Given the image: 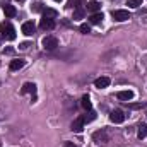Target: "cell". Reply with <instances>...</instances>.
Masks as SVG:
<instances>
[{
    "label": "cell",
    "mask_w": 147,
    "mask_h": 147,
    "mask_svg": "<svg viewBox=\"0 0 147 147\" xmlns=\"http://www.w3.org/2000/svg\"><path fill=\"white\" fill-rule=\"evenodd\" d=\"M39 28L43 31H51L55 28V19H48V17H43L41 22H39Z\"/></svg>",
    "instance_id": "obj_7"
},
{
    "label": "cell",
    "mask_w": 147,
    "mask_h": 147,
    "mask_svg": "<svg viewBox=\"0 0 147 147\" xmlns=\"http://www.w3.org/2000/svg\"><path fill=\"white\" fill-rule=\"evenodd\" d=\"M92 139H94L98 144H106V142L110 140V135H108V132H106L105 128H101V130H98V132L92 134Z\"/></svg>",
    "instance_id": "obj_3"
},
{
    "label": "cell",
    "mask_w": 147,
    "mask_h": 147,
    "mask_svg": "<svg viewBox=\"0 0 147 147\" xmlns=\"http://www.w3.org/2000/svg\"><path fill=\"white\" fill-rule=\"evenodd\" d=\"M123 120H125V115H123V111L121 110L111 111V115H110V121L111 123H123Z\"/></svg>",
    "instance_id": "obj_6"
},
{
    "label": "cell",
    "mask_w": 147,
    "mask_h": 147,
    "mask_svg": "<svg viewBox=\"0 0 147 147\" xmlns=\"http://www.w3.org/2000/svg\"><path fill=\"white\" fill-rule=\"evenodd\" d=\"M80 106H82L84 110H87V111L92 110V103H91V99H89V96H87V94L80 98Z\"/></svg>",
    "instance_id": "obj_14"
},
{
    "label": "cell",
    "mask_w": 147,
    "mask_h": 147,
    "mask_svg": "<svg viewBox=\"0 0 147 147\" xmlns=\"http://www.w3.org/2000/svg\"><path fill=\"white\" fill-rule=\"evenodd\" d=\"M103 19H105L103 12H94V14H91V17H89V22H91V24H99Z\"/></svg>",
    "instance_id": "obj_13"
},
{
    "label": "cell",
    "mask_w": 147,
    "mask_h": 147,
    "mask_svg": "<svg viewBox=\"0 0 147 147\" xmlns=\"http://www.w3.org/2000/svg\"><path fill=\"white\" fill-rule=\"evenodd\" d=\"M84 14H86L84 7H82V5H77V9L74 10V21H77V19H82V17H84Z\"/></svg>",
    "instance_id": "obj_17"
},
{
    "label": "cell",
    "mask_w": 147,
    "mask_h": 147,
    "mask_svg": "<svg viewBox=\"0 0 147 147\" xmlns=\"http://www.w3.org/2000/svg\"><path fill=\"white\" fill-rule=\"evenodd\" d=\"M0 34H2V38H5L9 41H14L16 39V29L10 22H2L0 24Z\"/></svg>",
    "instance_id": "obj_1"
},
{
    "label": "cell",
    "mask_w": 147,
    "mask_h": 147,
    "mask_svg": "<svg viewBox=\"0 0 147 147\" xmlns=\"http://www.w3.org/2000/svg\"><path fill=\"white\" fill-rule=\"evenodd\" d=\"M142 106H144L142 103H132V105H130V108H132V110H139V108H142Z\"/></svg>",
    "instance_id": "obj_24"
},
{
    "label": "cell",
    "mask_w": 147,
    "mask_h": 147,
    "mask_svg": "<svg viewBox=\"0 0 147 147\" xmlns=\"http://www.w3.org/2000/svg\"><path fill=\"white\" fill-rule=\"evenodd\" d=\"M82 130H84V120H82V116H80V118L74 120V123H72V132H75V134H80Z\"/></svg>",
    "instance_id": "obj_11"
},
{
    "label": "cell",
    "mask_w": 147,
    "mask_h": 147,
    "mask_svg": "<svg viewBox=\"0 0 147 147\" xmlns=\"http://www.w3.org/2000/svg\"><path fill=\"white\" fill-rule=\"evenodd\" d=\"M29 46H31V45H29V43L26 41V43H21V46H19V48H21V50H28Z\"/></svg>",
    "instance_id": "obj_25"
},
{
    "label": "cell",
    "mask_w": 147,
    "mask_h": 147,
    "mask_svg": "<svg viewBox=\"0 0 147 147\" xmlns=\"http://www.w3.org/2000/svg\"><path fill=\"white\" fill-rule=\"evenodd\" d=\"M137 137H139V139H146V137H147V125H146V123H140V125H139Z\"/></svg>",
    "instance_id": "obj_18"
},
{
    "label": "cell",
    "mask_w": 147,
    "mask_h": 147,
    "mask_svg": "<svg viewBox=\"0 0 147 147\" xmlns=\"http://www.w3.org/2000/svg\"><path fill=\"white\" fill-rule=\"evenodd\" d=\"M58 16V12L57 10H53V9H45L43 10V17H48V19H55Z\"/></svg>",
    "instance_id": "obj_19"
},
{
    "label": "cell",
    "mask_w": 147,
    "mask_h": 147,
    "mask_svg": "<svg viewBox=\"0 0 147 147\" xmlns=\"http://www.w3.org/2000/svg\"><path fill=\"white\" fill-rule=\"evenodd\" d=\"M17 2H24V0H17Z\"/></svg>",
    "instance_id": "obj_29"
},
{
    "label": "cell",
    "mask_w": 147,
    "mask_h": 147,
    "mask_svg": "<svg viewBox=\"0 0 147 147\" xmlns=\"http://www.w3.org/2000/svg\"><path fill=\"white\" fill-rule=\"evenodd\" d=\"M82 120H84V123H86V121L89 123V121H92V120H96V113H94V111L91 110L89 113H87V115H84V116H82Z\"/></svg>",
    "instance_id": "obj_20"
},
{
    "label": "cell",
    "mask_w": 147,
    "mask_h": 147,
    "mask_svg": "<svg viewBox=\"0 0 147 147\" xmlns=\"http://www.w3.org/2000/svg\"><path fill=\"white\" fill-rule=\"evenodd\" d=\"M31 10H33V12H43V10H45V9H43V3H41V2H34V3L31 5Z\"/></svg>",
    "instance_id": "obj_22"
},
{
    "label": "cell",
    "mask_w": 147,
    "mask_h": 147,
    "mask_svg": "<svg viewBox=\"0 0 147 147\" xmlns=\"http://www.w3.org/2000/svg\"><path fill=\"white\" fill-rule=\"evenodd\" d=\"M63 147H77V146H75L74 142H65V144H63Z\"/></svg>",
    "instance_id": "obj_26"
},
{
    "label": "cell",
    "mask_w": 147,
    "mask_h": 147,
    "mask_svg": "<svg viewBox=\"0 0 147 147\" xmlns=\"http://www.w3.org/2000/svg\"><path fill=\"white\" fill-rule=\"evenodd\" d=\"M127 5L132 7V9H139L142 5V0H127Z\"/></svg>",
    "instance_id": "obj_21"
},
{
    "label": "cell",
    "mask_w": 147,
    "mask_h": 147,
    "mask_svg": "<svg viewBox=\"0 0 147 147\" xmlns=\"http://www.w3.org/2000/svg\"><path fill=\"white\" fill-rule=\"evenodd\" d=\"M146 115H147V113H146Z\"/></svg>",
    "instance_id": "obj_31"
},
{
    "label": "cell",
    "mask_w": 147,
    "mask_h": 147,
    "mask_svg": "<svg viewBox=\"0 0 147 147\" xmlns=\"http://www.w3.org/2000/svg\"><path fill=\"white\" fill-rule=\"evenodd\" d=\"M116 98L121 99V101H130V99H134V91H130V89H127V91H118V92H116Z\"/></svg>",
    "instance_id": "obj_9"
},
{
    "label": "cell",
    "mask_w": 147,
    "mask_h": 147,
    "mask_svg": "<svg viewBox=\"0 0 147 147\" xmlns=\"http://www.w3.org/2000/svg\"><path fill=\"white\" fill-rule=\"evenodd\" d=\"M87 10H91L92 14H94V12H101V3H99L98 0H91V2L87 3Z\"/></svg>",
    "instance_id": "obj_12"
},
{
    "label": "cell",
    "mask_w": 147,
    "mask_h": 147,
    "mask_svg": "<svg viewBox=\"0 0 147 147\" xmlns=\"http://www.w3.org/2000/svg\"><path fill=\"white\" fill-rule=\"evenodd\" d=\"M21 92H22V94H33V99H36V84H33V82H26V84L22 86Z\"/></svg>",
    "instance_id": "obj_5"
},
{
    "label": "cell",
    "mask_w": 147,
    "mask_h": 147,
    "mask_svg": "<svg viewBox=\"0 0 147 147\" xmlns=\"http://www.w3.org/2000/svg\"><path fill=\"white\" fill-rule=\"evenodd\" d=\"M111 16H113V19H115L116 22H123V21H128V19H130V12H128V10H121V9L113 10Z\"/></svg>",
    "instance_id": "obj_2"
},
{
    "label": "cell",
    "mask_w": 147,
    "mask_h": 147,
    "mask_svg": "<svg viewBox=\"0 0 147 147\" xmlns=\"http://www.w3.org/2000/svg\"><path fill=\"white\" fill-rule=\"evenodd\" d=\"M43 48L45 50H55V48H58V39L55 36H45L43 38Z\"/></svg>",
    "instance_id": "obj_4"
},
{
    "label": "cell",
    "mask_w": 147,
    "mask_h": 147,
    "mask_svg": "<svg viewBox=\"0 0 147 147\" xmlns=\"http://www.w3.org/2000/svg\"><path fill=\"white\" fill-rule=\"evenodd\" d=\"M24 63H26V62H24L22 58H17V60H12V62H10V70H21V69L24 67Z\"/></svg>",
    "instance_id": "obj_15"
},
{
    "label": "cell",
    "mask_w": 147,
    "mask_h": 147,
    "mask_svg": "<svg viewBox=\"0 0 147 147\" xmlns=\"http://www.w3.org/2000/svg\"><path fill=\"white\" fill-rule=\"evenodd\" d=\"M80 33H84V34H87V33H91V26L89 24H80Z\"/></svg>",
    "instance_id": "obj_23"
},
{
    "label": "cell",
    "mask_w": 147,
    "mask_h": 147,
    "mask_svg": "<svg viewBox=\"0 0 147 147\" xmlns=\"http://www.w3.org/2000/svg\"><path fill=\"white\" fill-rule=\"evenodd\" d=\"M110 77H98L96 80H94V86L98 87V89H105V87H108L110 86Z\"/></svg>",
    "instance_id": "obj_10"
},
{
    "label": "cell",
    "mask_w": 147,
    "mask_h": 147,
    "mask_svg": "<svg viewBox=\"0 0 147 147\" xmlns=\"http://www.w3.org/2000/svg\"><path fill=\"white\" fill-rule=\"evenodd\" d=\"M55 2H62V0H55Z\"/></svg>",
    "instance_id": "obj_28"
},
{
    "label": "cell",
    "mask_w": 147,
    "mask_h": 147,
    "mask_svg": "<svg viewBox=\"0 0 147 147\" xmlns=\"http://www.w3.org/2000/svg\"><path fill=\"white\" fill-rule=\"evenodd\" d=\"M3 53H9V55H10V53H14V50H12V48H5Z\"/></svg>",
    "instance_id": "obj_27"
},
{
    "label": "cell",
    "mask_w": 147,
    "mask_h": 147,
    "mask_svg": "<svg viewBox=\"0 0 147 147\" xmlns=\"http://www.w3.org/2000/svg\"><path fill=\"white\" fill-rule=\"evenodd\" d=\"M3 14H5L7 17H14V16L17 14V10H16L14 5H9V3H7V5H3Z\"/></svg>",
    "instance_id": "obj_16"
},
{
    "label": "cell",
    "mask_w": 147,
    "mask_h": 147,
    "mask_svg": "<svg viewBox=\"0 0 147 147\" xmlns=\"http://www.w3.org/2000/svg\"><path fill=\"white\" fill-rule=\"evenodd\" d=\"M34 22L33 21H28V22H24L22 24V28H21V31H22V34H26V36H33L34 34Z\"/></svg>",
    "instance_id": "obj_8"
},
{
    "label": "cell",
    "mask_w": 147,
    "mask_h": 147,
    "mask_svg": "<svg viewBox=\"0 0 147 147\" xmlns=\"http://www.w3.org/2000/svg\"><path fill=\"white\" fill-rule=\"evenodd\" d=\"M0 147H2V144H0Z\"/></svg>",
    "instance_id": "obj_30"
}]
</instances>
